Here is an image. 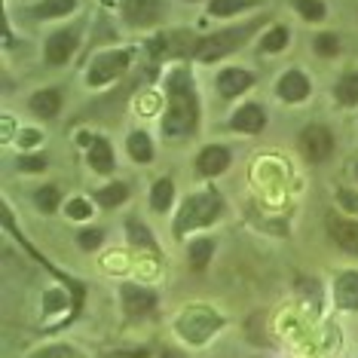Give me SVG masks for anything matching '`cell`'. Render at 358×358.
<instances>
[{
    "label": "cell",
    "instance_id": "1",
    "mask_svg": "<svg viewBox=\"0 0 358 358\" xmlns=\"http://www.w3.org/2000/svg\"><path fill=\"white\" fill-rule=\"evenodd\" d=\"M196 129V92L187 71H175L169 80V113L162 120V135L181 138Z\"/></svg>",
    "mask_w": 358,
    "mask_h": 358
},
{
    "label": "cell",
    "instance_id": "2",
    "mask_svg": "<svg viewBox=\"0 0 358 358\" xmlns=\"http://www.w3.org/2000/svg\"><path fill=\"white\" fill-rule=\"evenodd\" d=\"M221 211V196L215 190H202L196 196H190L184 202L181 215H178V224H175V233L184 236L187 230H196V227H206L215 221V215Z\"/></svg>",
    "mask_w": 358,
    "mask_h": 358
},
{
    "label": "cell",
    "instance_id": "3",
    "mask_svg": "<svg viewBox=\"0 0 358 358\" xmlns=\"http://www.w3.org/2000/svg\"><path fill=\"white\" fill-rule=\"evenodd\" d=\"M257 25H245V28H233V31H221L215 37H206L202 43L196 46V59L202 62H215V59H224L227 52H233L239 43H245L248 34L255 31Z\"/></svg>",
    "mask_w": 358,
    "mask_h": 358
},
{
    "label": "cell",
    "instance_id": "4",
    "mask_svg": "<svg viewBox=\"0 0 358 358\" xmlns=\"http://www.w3.org/2000/svg\"><path fill=\"white\" fill-rule=\"evenodd\" d=\"M217 328H221V319L211 315L208 309H190V313H184L181 322H178V331H181L190 343H206L208 334H215Z\"/></svg>",
    "mask_w": 358,
    "mask_h": 358
},
{
    "label": "cell",
    "instance_id": "5",
    "mask_svg": "<svg viewBox=\"0 0 358 358\" xmlns=\"http://www.w3.org/2000/svg\"><path fill=\"white\" fill-rule=\"evenodd\" d=\"M300 148H303L309 162H324L334 150V138L324 126H309V129H303V135H300Z\"/></svg>",
    "mask_w": 358,
    "mask_h": 358
},
{
    "label": "cell",
    "instance_id": "6",
    "mask_svg": "<svg viewBox=\"0 0 358 358\" xmlns=\"http://www.w3.org/2000/svg\"><path fill=\"white\" fill-rule=\"evenodd\" d=\"M126 64H129V52H108V55H101V59L92 62V68H89L86 80L92 86H101V83H108V80L123 74Z\"/></svg>",
    "mask_w": 358,
    "mask_h": 358
},
{
    "label": "cell",
    "instance_id": "7",
    "mask_svg": "<svg viewBox=\"0 0 358 358\" xmlns=\"http://www.w3.org/2000/svg\"><path fill=\"white\" fill-rule=\"evenodd\" d=\"M74 46H77L74 31H59V34H52L50 43H46V62L50 64H64L71 55H74Z\"/></svg>",
    "mask_w": 358,
    "mask_h": 358
},
{
    "label": "cell",
    "instance_id": "8",
    "mask_svg": "<svg viewBox=\"0 0 358 358\" xmlns=\"http://www.w3.org/2000/svg\"><path fill=\"white\" fill-rule=\"evenodd\" d=\"M153 303H157V297H153L148 288H138V285H126L123 288V306H126V313L132 315V319L148 315L153 309Z\"/></svg>",
    "mask_w": 358,
    "mask_h": 358
},
{
    "label": "cell",
    "instance_id": "9",
    "mask_svg": "<svg viewBox=\"0 0 358 358\" xmlns=\"http://www.w3.org/2000/svg\"><path fill=\"white\" fill-rule=\"evenodd\" d=\"M266 123V113L257 108V104H245V108H239L233 113L230 126L236 129V132H260Z\"/></svg>",
    "mask_w": 358,
    "mask_h": 358
},
{
    "label": "cell",
    "instance_id": "10",
    "mask_svg": "<svg viewBox=\"0 0 358 358\" xmlns=\"http://www.w3.org/2000/svg\"><path fill=\"white\" fill-rule=\"evenodd\" d=\"M248 86H251V74L242 68H230L217 77V89H221L224 99H236V95H242Z\"/></svg>",
    "mask_w": 358,
    "mask_h": 358
},
{
    "label": "cell",
    "instance_id": "11",
    "mask_svg": "<svg viewBox=\"0 0 358 358\" xmlns=\"http://www.w3.org/2000/svg\"><path fill=\"white\" fill-rule=\"evenodd\" d=\"M334 300L343 309H358V273H343L334 285Z\"/></svg>",
    "mask_w": 358,
    "mask_h": 358
},
{
    "label": "cell",
    "instance_id": "12",
    "mask_svg": "<svg viewBox=\"0 0 358 358\" xmlns=\"http://www.w3.org/2000/svg\"><path fill=\"white\" fill-rule=\"evenodd\" d=\"M126 19L132 25H150L159 19V3L157 0H126Z\"/></svg>",
    "mask_w": 358,
    "mask_h": 358
},
{
    "label": "cell",
    "instance_id": "13",
    "mask_svg": "<svg viewBox=\"0 0 358 358\" xmlns=\"http://www.w3.org/2000/svg\"><path fill=\"white\" fill-rule=\"evenodd\" d=\"M279 95L285 101H303L309 95V80L300 71H288L279 83Z\"/></svg>",
    "mask_w": 358,
    "mask_h": 358
},
{
    "label": "cell",
    "instance_id": "14",
    "mask_svg": "<svg viewBox=\"0 0 358 358\" xmlns=\"http://www.w3.org/2000/svg\"><path fill=\"white\" fill-rule=\"evenodd\" d=\"M199 172L202 175H221L227 166H230V153H227L224 148H208L199 153Z\"/></svg>",
    "mask_w": 358,
    "mask_h": 358
},
{
    "label": "cell",
    "instance_id": "15",
    "mask_svg": "<svg viewBox=\"0 0 358 358\" xmlns=\"http://www.w3.org/2000/svg\"><path fill=\"white\" fill-rule=\"evenodd\" d=\"M331 236L337 239L340 248L358 255V224L355 221H331Z\"/></svg>",
    "mask_w": 358,
    "mask_h": 358
},
{
    "label": "cell",
    "instance_id": "16",
    "mask_svg": "<svg viewBox=\"0 0 358 358\" xmlns=\"http://www.w3.org/2000/svg\"><path fill=\"white\" fill-rule=\"evenodd\" d=\"M59 108H62V95L55 92V89H43V92H37L34 99H31V110H34L37 117H43V120L55 117Z\"/></svg>",
    "mask_w": 358,
    "mask_h": 358
},
{
    "label": "cell",
    "instance_id": "17",
    "mask_svg": "<svg viewBox=\"0 0 358 358\" xmlns=\"http://www.w3.org/2000/svg\"><path fill=\"white\" fill-rule=\"evenodd\" d=\"M89 166H92L95 172H110L113 169V153L104 138H95L92 148H89Z\"/></svg>",
    "mask_w": 358,
    "mask_h": 358
},
{
    "label": "cell",
    "instance_id": "18",
    "mask_svg": "<svg viewBox=\"0 0 358 358\" xmlns=\"http://www.w3.org/2000/svg\"><path fill=\"white\" fill-rule=\"evenodd\" d=\"M211 255H215V242H211V239H196V242H190V251H187V257H190V266H193V270H206Z\"/></svg>",
    "mask_w": 358,
    "mask_h": 358
},
{
    "label": "cell",
    "instance_id": "19",
    "mask_svg": "<svg viewBox=\"0 0 358 358\" xmlns=\"http://www.w3.org/2000/svg\"><path fill=\"white\" fill-rule=\"evenodd\" d=\"M77 6V0H43L40 6H34L37 19H55V15H68Z\"/></svg>",
    "mask_w": 358,
    "mask_h": 358
},
{
    "label": "cell",
    "instance_id": "20",
    "mask_svg": "<svg viewBox=\"0 0 358 358\" xmlns=\"http://www.w3.org/2000/svg\"><path fill=\"white\" fill-rule=\"evenodd\" d=\"M334 95H337L340 104H358V74H346L334 86Z\"/></svg>",
    "mask_w": 358,
    "mask_h": 358
},
{
    "label": "cell",
    "instance_id": "21",
    "mask_svg": "<svg viewBox=\"0 0 358 358\" xmlns=\"http://www.w3.org/2000/svg\"><path fill=\"white\" fill-rule=\"evenodd\" d=\"M129 153H132V159H138V162H148L153 157L150 138L144 132H132V135H129Z\"/></svg>",
    "mask_w": 358,
    "mask_h": 358
},
{
    "label": "cell",
    "instance_id": "22",
    "mask_svg": "<svg viewBox=\"0 0 358 358\" xmlns=\"http://www.w3.org/2000/svg\"><path fill=\"white\" fill-rule=\"evenodd\" d=\"M172 193H175V187L169 178H162V181H157V187H153V196H150V206L157 208V211H166L169 206H172Z\"/></svg>",
    "mask_w": 358,
    "mask_h": 358
},
{
    "label": "cell",
    "instance_id": "23",
    "mask_svg": "<svg viewBox=\"0 0 358 358\" xmlns=\"http://www.w3.org/2000/svg\"><path fill=\"white\" fill-rule=\"evenodd\" d=\"M126 230H129V239H132V245H141V248H157V242H153L150 230H148V227H141V224H138L135 217L126 224Z\"/></svg>",
    "mask_w": 358,
    "mask_h": 358
},
{
    "label": "cell",
    "instance_id": "24",
    "mask_svg": "<svg viewBox=\"0 0 358 358\" xmlns=\"http://www.w3.org/2000/svg\"><path fill=\"white\" fill-rule=\"evenodd\" d=\"M126 196H129V190H126V184H108L104 190L99 193V202L101 206H120V202H126Z\"/></svg>",
    "mask_w": 358,
    "mask_h": 358
},
{
    "label": "cell",
    "instance_id": "25",
    "mask_svg": "<svg viewBox=\"0 0 358 358\" xmlns=\"http://www.w3.org/2000/svg\"><path fill=\"white\" fill-rule=\"evenodd\" d=\"M248 6V0H211L208 3V13L211 15H233V13H239V10H245Z\"/></svg>",
    "mask_w": 358,
    "mask_h": 358
},
{
    "label": "cell",
    "instance_id": "26",
    "mask_svg": "<svg viewBox=\"0 0 358 358\" xmlns=\"http://www.w3.org/2000/svg\"><path fill=\"white\" fill-rule=\"evenodd\" d=\"M285 46H288V31H285V28H273L270 34L264 37L260 50H264V52H279V50H285Z\"/></svg>",
    "mask_w": 358,
    "mask_h": 358
},
{
    "label": "cell",
    "instance_id": "27",
    "mask_svg": "<svg viewBox=\"0 0 358 358\" xmlns=\"http://www.w3.org/2000/svg\"><path fill=\"white\" fill-rule=\"evenodd\" d=\"M34 202H37V206L43 208V211H52L55 206H59V190H55V187H40Z\"/></svg>",
    "mask_w": 358,
    "mask_h": 358
},
{
    "label": "cell",
    "instance_id": "28",
    "mask_svg": "<svg viewBox=\"0 0 358 358\" xmlns=\"http://www.w3.org/2000/svg\"><path fill=\"white\" fill-rule=\"evenodd\" d=\"M297 10L303 13L309 22H319L322 15H324V6L319 3V0H297Z\"/></svg>",
    "mask_w": 358,
    "mask_h": 358
},
{
    "label": "cell",
    "instance_id": "29",
    "mask_svg": "<svg viewBox=\"0 0 358 358\" xmlns=\"http://www.w3.org/2000/svg\"><path fill=\"white\" fill-rule=\"evenodd\" d=\"M315 50H319L322 55H337V52H340L337 34H322V37H315Z\"/></svg>",
    "mask_w": 358,
    "mask_h": 358
},
{
    "label": "cell",
    "instance_id": "30",
    "mask_svg": "<svg viewBox=\"0 0 358 358\" xmlns=\"http://www.w3.org/2000/svg\"><path fill=\"white\" fill-rule=\"evenodd\" d=\"M68 217H74V221L92 217V206H89L86 199H71V202H68Z\"/></svg>",
    "mask_w": 358,
    "mask_h": 358
},
{
    "label": "cell",
    "instance_id": "31",
    "mask_svg": "<svg viewBox=\"0 0 358 358\" xmlns=\"http://www.w3.org/2000/svg\"><path fill=\"white\" fill-rule=\"evenodd\" d=\"M101 239H104L101 230H86V233H80V248H83V251H92V248L101 245Z\"/></svg>",
    "mask_w": 358,
    "mask_h": 358
},
{
    "label": "cell",
    "instance_id": "32",
    "mask_svg": "<svg viewBox=\"0 0 358 358\" xmlns=\"http://www.w3.org/2000/svg\"><path fill=\"white\" fill-rule=\"evenodd\" d=\"M19 169L22 172H43L46 157H19Z\"/></svg>",
    "mask_w": 358,
    "mask_h": 358
},
{
    "label": "cell",
    "instance_id": "33",
    "mask_svg": "<svg viewBox=\"0 0 358 358\" xmlns=\"http://www.w3.org/2000/svg\"><path fill=\"white\" fill-rule=\"evenodd\" d=\"M34 358H74V352L64 346H52V349H43V352L34 355Z\"/></svg>",
    "mask_w": 358,
    "mask_h": 358
},
{
    "label": "cell",
    "instance_id": "34",
    "mask_svg": "<svg viewBox=\"0 0 358 358\" xmlns=\"http://www.w3.org/2000/svg\"><path fill=\"white\" fill-rule=\"evenodd\" d=\"M340 202H343L346 208L358 211V196H355V193H349V190H340Z\"/></svg>",
    "mask_w": 358,
    "mask_h": 358
},
{
    "label": "cell",
    "instance_id": "35",
    "mask_svg": "<svg viewBox=\"0 0 358 358\" xmlns=\"http://www.w3.org/2000/svg\"><path fill=\"white\" fill-rule=\"evenodd\" d=\"M108 358H144V352H110Z\"/></svg>",
    "mask_w": 358,
    "mask_h": 358
},
{
    "label": "cell",
    "instance_id": "36",
    "mask_svg": "<svg viewBox=\"0 0 358 358\" xmlns=\"http://www.w3.org/2000/svg\"><path fill=\"white\" fill-rule=\"evenodd\" d=\"M22 141H37V132H22Z\"/></svg>",
    "mask_w": 358,
    "mask_h": 358
},
{
    "label": "cell",
    "instance_id": "37",
    "mask_svg": "<svg viewBox=\"0 0 358 358\" xmlns=\"http://www.w3.org/2000/svg\"><path fill=\"white\" fill-rule=\"evenodd\" d=\"M162 358H181V355H175V352H166V355H162Z\"/></svg>",
    "mask_w": 358,
    "mask_h": 358
},
{
    "label": "cell",
    "instance_id": "38",
    "mask_svg": "<svg viewBox=\"0 0 358 358\" xmlns=\"http://www.w3.org/2000/svg\"><path fill=\"white\" fill-rule=\"evenodd\" d=\"M355 175H358V166H355Z\"/></svg>",
    "mask_w": 358,
    "mask_h": 358
}]
</instances>
